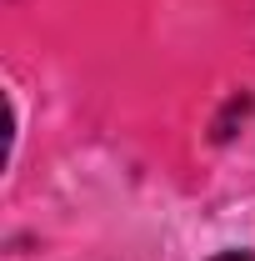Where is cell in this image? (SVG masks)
Instances as JSON below:
<instances>
[{
	"mask_svg": "<svg viewBox=\"0 0 255 261\" xmlns=\"http://www.w3.org/2000/svg\"><path fill=\"white\" fill-rule=\"evenodd\" d=\"M210 261H255V251H220V256H210Z\"/></svg>",
	"mask_w": 255,
	"mask_h": 261,
	"instance_id": "cell-1",
	"label": "cell"
}]
</instances>
